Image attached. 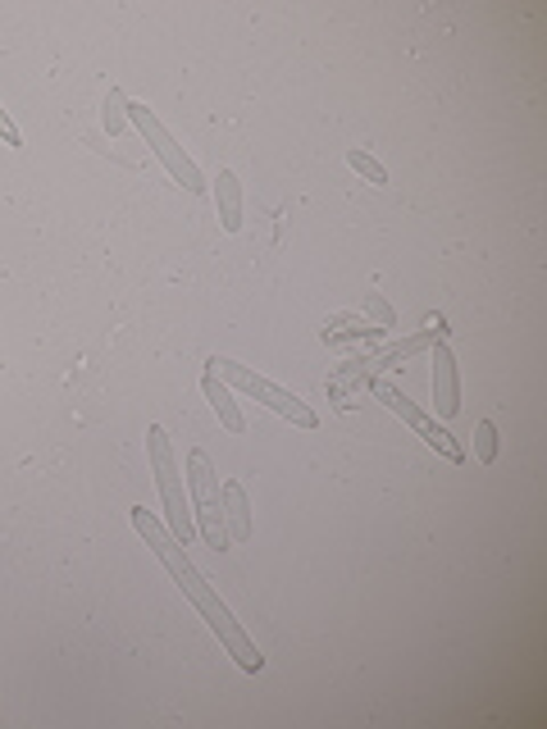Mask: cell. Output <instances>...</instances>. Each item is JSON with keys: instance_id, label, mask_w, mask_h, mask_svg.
<instances>
[{"instance_id": "cell-9", "label": "cell", "mask_w": 547, "mask_h": 729, "mask_svg": "<svg viewBox=\"0 0 547 729\" xmlns=\"http://www.w3.org/2000/svg\"><path fill=\"white\" fill-rule=\"evenodd\" d=\"M219 511H224L228 542H251V502H247V488L238 479L219 483Z\"/></svg>"}, {"instance_id": "cell-5", "label": "cell", "mask_w": 547, "mask_h": 729, "mask_svg": "<svg viewBox=\"0 0 547 729\" xmlns=\"http://www.w3.org/2000/svg\"><path fill=\"white\" fill-rule=\"evenodd\" d=\"M128 123H133L138 133L146 138V146H151L155 155H160V165L174 174V182H182V192H192V196L205 192V174L197 169L192 155L178 146V138L169 133V128H165L160 119H155V110H146L142 100H128Z\"/></svg>"}, {"instance_id": "cell-11", "label": "cell", "mask_w": 547, "mask_h": 729, "mask_svg": "<svg viewBox=\"0 0 547 729\" xmlns=\"http://www.w3.org/2000/svg\"><path fill=\"white\" fill-rule=\"evenodd\" d=\"M215 205H219L224 232H242V182L233 169H219V178H215Z\"/></svg>"}, {"instance_id": "cell-1", "label": "cell", "mask_w": 547, "mask_h": 729, "mask_svg": "<svg viewBox=\"0 0 547 729\" xmlns=\"http://www.w3.org/2000/svg\"><path fill=\"white\" fill-rule=\"evenodd\" d=\"M128 515H133V529L146 538V547H151V552L160 557V565L169 570V579L182 588V597H188V602L201 611V620L211 624L215 638L228 647V657L238 661V670H247V674H260V670H265V657H260V647L247 638V630H242V624L233 620V611L219 602V593H215L211 584H205V575H201V570L192 565V557H188V547H182V542L160 525V519H155V515L146 511V506H133Z\"/></svg>"}, {"instance_id": "cell-7", "label": "cell", "mask_w": 547, "mask_h": 729, "mask_svg": "<svg viewBox=\"0 0 547 729\" xmlns=\"http://www.w3.org/2000/svg\"><path fill=\"white\" fill-rule=\"evenodd\" d=\"M433 351V406L442 420H452V415L461 410V379H456V356L448 347V337H438V343L429 347Z\"/></svg>"}, {"instance_id": "cell-4", "label": "cell", "mask_w": 547, "mask_h": 729, "mask_svg": "<svg viewBox=\"0 0 547 729\" xmlns=\"http://www.w3.org/2000/svg\"><path fill=\"white\" fill-rule=\"evenodd\" d=\"M188 502H192V519H197V534L205 538V547H215V552L233 547L224 529V511H219V475L201 447L188 452Z\"/></svg>"}, {"instance_id": "cell-16", "label": "cell", "mask_w": 547, "mask_h": 729, "mask_svg": "<svg viewBox=\"0 0 547 729\" xmlns=\"http://www.w3.org/2000/svg\"><path fill=\"white\" fill-rule=\"evenodd\" d=\"M106 133L115 138V133H123V123H128V96L119 92V87H110V96H106Z\"/></svg>"}, {"instance_id": "cell-14", "label": "cell", "mask_w": 547, "mask_h": 729, "mask_svg": "<svg viewBox=\"0 0 547 729\" xmlns=\"http://www.w3.org/2000/svg\"><path fill=\"white\" fill-rule=\"evenodd\" d=\"M365 320H370L374 328H383V333H388V328H397V310L388 306L379 292H365Z\"/></svg>"}, {"instance_id": "cell-6", "label": "cell", "mask_w": 547, "mask_h": 729, "mask_svg": "<svg viewBox=\"0 0 547 729\" xmlns=\"http://www.w3.org/2000/svg\"><path fill=\"white\" fill-rule=\"evenodd\" d=\"M374 397H379L388 410H393V415H402V420H406L415 433H420V438L429 442V447H433L438 456H448L452 465H465V456H471V452H465V442H461V438H452V433L442 429L438 420H429V415H425L420 406H415V402L402 393L397 383H383V379H379V383H374Z\"/></svg>"}, {"instance_id": "cell-13", "label": "cell", "mask_w": 547, "mask_h": 729, "mask_svg": "<svg viewBox=\"0 0 547 729\" xmlns=\"http://www.w3.org/2000/svg\"><path fill=\"white\" fill-rule=\"evenodd\" d=\"M347 165H352V169H356V174H360L365 182H374V188H388V169H383V165L374 160V155H370V151H360V146H352V151H347Z\"/></svg>"}, {"instance_id": "cell-3", "label": "cell", "mask_w": 547, "mask_h": 729, "mask_svg": "<svg viewBox=\"0 0 547 729\" xmlns=\"http://www.w3.org/2000/svg\"><path fill=\"white\" fill-rule=\"evenodd\" d=\"M205 370H215L228 387H238V393H247L251 402H260V406H270L274 415H283L288 425H297V429H316L320 425V415L310 410L297 393H288V387H278V383H270L265 374H255V370H247V364H238V360H228V356H211L205 360Z\"/></svg>"}, {"instance_id": "cell-17", "label": "cell", "mask_w": 547, "mask_h": 729, "mask_svg": "<svg viewBox=\"0 0 547 729\" xmlns=\"http://www.w3.org/2000/svg\"><path fill=\"white\" fill-rule=\"evenodd\" d=\"M0 142H5V146H23V133H19V123L10 119L5 106H0Z\"/></svg>"}, {"instance_id": "cell-10", "label": "cell", "mask_w": 547, "mask_h": 729, "mask_svg": "<svg viewBox=\"0 0 547 729\" xmlns=\"http://www.w3.org/2000/svg\"><path fill=\"white\" fill-rule=\"evenodd\" d=\"M201 393H205V402H211V410L219 415V425H224L228 433H247V415H242V406H238V402H233V387H228L215 370H205Z\"/></svg>"}, {"instance_id": "cell-8", "label": "cell", "mask_w": 547, "mask_h": 729, "mask_svg": "<svg viewBox=\"0 0 547 729\" xmlns=\"http://www.w3.org/2000/svg\"><path fill=\"white\" fill-rule=\"evenodd\" d=\"M448 333V324H442V315L438 320H429V328H420L415 337H406V343H397V347H388V351H379V356H360V364H365V374H383V370H397L402 360H411V356H420V351H429L438 337Z\"/></svg>"}, {"instance_id": "cell-12", "label": "cell", "mask_w": 547, "mask_h": 729, "mask_svg": "<svg viewBox=\"0 0 547 729\" xmlns=\"http://www.w3.org/2000/svg\"><path fill=\"white\" fill-rule=\"evenodd\" d=\"M324 343H370V337H383V328H374L365 315H333L320 328Z\"/></svg>"}, {"instance_id": "cell-15", "label": "cell", "mask_w": 547, "mask_h": 729, "mask_svg": "<svg viewBox=\"0 0 547 729\" xmlns=\"http://www.w3.org/2000/svg\"><path fill=\"white\" fill-rule=\"evenodd\" d=\"M475 461H479V465L498 461V429H492V420H479V425H475Z\"/></svg>"}, {"instance_id": "cell-2", "label": "cell", "mask_w": 547, "mask_h": 729, "mask_svg": "<svg viewBox=\"0 0 547 729\" xmlns=\"http://www.w3.org/2000/svg\"><path fill=\"white\" fill-rule=\"evenodd\" d=\"M146 456H151V470H155V488H160V502H165V519H169V534L188 547L197 538V519H192V502H188V488H182V470H178V456L169 447V433L160 425L146 429Z\"/></svg>"}]
</instances>
